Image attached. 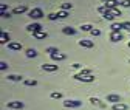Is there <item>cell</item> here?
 I'll return each mask as SVG.
<instances>
[{
    "instance_id": "obj_16",
    "label": "cell",
    "mask_w": 130,
    "mask_h": 110,
    "mask_svg": "<svg viewBox=\"0 0 130 110\" xmlns=\"http://www.w3.org/2000/svg\"><path fill=\"white\" fill-rule=\"evenodd\" d=\"M65 57H67V54H63V53H60V51L51 54V59H53V60H65Z\"/></svg>"
},
{
    "instance_id": "obj_6",
    "label": "cell",
    "mask_w": 130,
    "mask_h": 110,
    "mask_svg": "<svg viewBox=\"0 0 130 110\" xmlns=\"http://www.w3.org/2000/svg\"><path fill=\"white\" fill-rule=\"evenodd\" d=\"M42 70H43V71L53 73V71H57V70H59V65H54V64H43V65H42Z\"/></svg>"
},
{
    "instance_id": "obj_41",
    "label": "cell",
    "mask_w": 130,
    "mask_h": 110,
    "mask_svg": "<svg viewBox=\"0 0 130 110\" xmlns=\"http://www.w3.org/2000/svg\"><path fill=\"white\" fill-rule=\"evenodd\" d=\"M128 62H130V59H128Z\"/></svg>"
},
{
    "instance_id": "obj_32",
    "label": "cell",
    "mask_w": 130,
    "mask_h": 110,
    "mask_svg": "<svg viewBox=\"0 0 130 110\" xmlns=\"http://www.w3.org/2000/svg\"><path fill=\"white\" fill-rule=\"evenodd\" d=\"M121 6H125V8H130V0H122V2H119Z\"/></svg>"
},
{
    "instance_id": "obj_3",
    "label": "cell",
    "mask_w": 130,
    "mask_h": 110,
    "mask_svg": "<svg viewBox=\"0 0 130 110\" xmlns=\"http://www.w3.org/2000/svg\"><path fill=\"white\" fill-rule=\"evenodd\" d=\"M42 28H43V26H42L40 23H29V25L26 26V31H29V33H37V31H43Z\"/></svg>"
},
{
    "instance_id": "obj_14",
    "label": "cell",
    "mask_w": 130,
    "mask_h": 110,
    "mask_svg": "<svg viewBox=\"0 0 130 110\" xmlns=\"http://www.w3.org/2000/svg\"><path fill=\"white\" fill-rule=\"evenodd\" d=\"M0 42H2V43H9L11 42V36L6 33V31H2V34H0Z\"/></svg>"
},
{
    "instance_id": "obj_23",
    "label": "cell",
    "mask_w": 130,
    "mask_h": 110,
    "mask_svg": "<svg viewBox=\"0 0 130 110\" xmlns=\"http://www.w3.org/2000/svg\"><path fill=\"white\" fill-rule=\"evenodd\" d=\"M79 76H88V74H91V70L90 68H82L80 70V73H77Z\"/></svg>"
},
{
    "instance_id": "obj_40",
    "label": "cell",
    "mask_w": 130,
    "mask_h": 110,
    "mask_svg": "<svg viewBox=\"0 0 130 110\" xmlns=\"http://www.w3.org/2000/svg\"><path fill=\"white\" fill-rule=\"evenodd\" d=\"M128 46H130V42H128Z\"/></svg>"
},
{
    "instance_id": "obj_9",
    "label": "cell",
    "mask_w": 130,
    "mask_h": 110,
    "mask_svg": "<svg viewBox=\"0 0 130 110\" xmlns=\"http://www.w3.org/2000/svg\"><path fill=\"white\" fill-rule=\"evenodd\" d=\"M104 6L107 9H113V8L119 6V2H118V0H108V2H104Z\"/></svg>"
},
{
    "instance_id": "obj_26",
    "label": "cell",
    "mask_w": 130,
    "mask_h": 110,
    "mask_svg": "<svg viewBox=\"0 0 130 110\" xmlns=\"http://www.w3.org/2000/svg\"><path fill=\"white\" fill-rule=\"evenodd\" d=\"M59 50L56 48V46H48V48H46V53H50V56L51 54H54V53H57Z\"/></svg>"
},
{
    "instance_id": "obj_12",
    "label": "cell",
    "mask_w": 130,
    "mask_h": 110,
    "mask_svg": "<svg viewBox=\"0 0 130 110\" xmlns=\"http://www.w3.org/2000/svg\"><path fill=\"white\" fill-rule=\"evenodd\" d=\"M107 102L118 104V102H121V96L119 95H107Z\"/></svg>"
},
{
    "instance_id": "obj_24",
    "label": "cell",
    "mask_w": 130,
    "mask_h": 110,
    "mask_svg": "<svg viewBox=\"0 0 130 110\" xmlns=\"http://www.w3.org/2000/svg\"><path fill=\"white\" fill-rule=\"evenodd\" d=\"M25 85L34 87V85H37V81H36V79H26V81H25Z\"/></svg>"
},
{
    "instance_id": "obj_38",
    "label": "cell",
    "mask_w": 130,
    "mask_h": 110,
    "mask_svg": "<svg viewBox=\"0 0 130 110\" xmlns=\"http://www.w3.org/2000/svg\"><path fill=\"white\" fill-rule=\"evenodd\" d=\"M2 17H5V19H6V17H11V14H9V12H2Z\"/></svg>"
},
{
    "instance_id": "obj_31",
    "label": "cell",
    "mask_w": 130,
    "mask_h": 110,
    "mask_svg": "<svg viewBox=\"0 0 130 110\" xmlns=\"http://www.w3.org/2000/svg\"><path fill=\"white\" fill-rule=\"evenodd\" d=\"M48 19L50 20H57L59 17H57V12H51V14H48Z\"/></svg>"
},
{
    "instance_id": "obj_34",
    "label": "cell",
    "mask_w": 130,
    "mask_h": 110,
    "mask_svg": "<svg viewBox=\"0 0 130 110\" xmlns=\"http://www.w3.org/2000/svg\"><path fill=\"white\" fill-rule=\"evenodd\" d=\"M6 9H8V5H6V3H2V5H0V11H2V12H6Z\"/></svg>"
},
{
    "instance_id": "obj_10",
    "label": "cell",
    "mask_w": 130,
    "mask_h": 110,
    "mask_svg": "<svg viewBox=\"0 0 130 110\" xmlns=\"http://www.w3.org/2000/svg\"><path fill=\"white\" fill-rule=\"evenodd\" d=\"M110 28H111V33H121V29H124L122 23H118V22H113Z\"/></svg>"
},
{
    "instance_id": "obj_4",
    "label": "cell",
    "mask_w": 130,
    "mask_h": 110,
    "mask_svg": "<svg viewBox=\"0 0 130 110\" xmlns=\"http://www.w3.org/2000/svg\"><path fill=\"white\" fill-rule=\"evenodd\" d=\"M76 81H82V82H93L94 81V76L93 74H88V76H79V74H74L73 76Z\"/></svg>"
},
{
    "instance_id": "obj_17",
    "label": "cell",
    "mask_w": 130,
    "mask_h": 110,
    "mask_svg": "<svg viewBox=\"0 0 130 110\" xmlns=\"http://www.w3.org/2000/svg\"><path fill=\"white\" fill-rule=\"evenodd\" d=\"M102 15H104V19H105V20H110V22H113V20H115V17H116V15L113 14L110 9H107V11H105Z\"/></svg>"
},
{
    "instance_id": "obj_1",
    "label": "cell",
    "mask_w": 130,
    "mask_h": 110,
    "mask_svg": "<svg viewBox=\"0 0 130 110\" xmlns=\"http://www.w3.org/2000/svg\"><path fill=\"white\" fill-rule=\"evenodd\" d=\"M28 17L34 19V20L42 19V17H43V11H42L40 8H32V9H29V11H28Z\"/></svg>"
},
{
    "instance_id": "obj_25",
    "label": "cell",
    "mask_w": 130,
    "mask_h": 110,
    "mask_svg": "<svg viewBox=\"0 0 130 110\" xmlns=\"http://www.w3.org/2000/svg\"><path fill=\"white\" fill-rule=\"evenodd\" d=\"M67 15H68V11H57V17L59 19H65V17H67Z\"/></svg>"
},
{
    "instance_id": "obj_28",
    "label": "cell",
    "mask_w": 130,
    "mask_h": 110,
    "mask_svg": "<svg viewBox=\"0 0 130 110\" xmlns=\"http://www.w3.org/2000/svg\"><path fill=\"white\" fill-rule=\"evenodd\" d=\"M51 98H53V99H60V98H62V93H60V91H53V93H51Z\"/></svg>"
},
{
    "instance_id": "obj_2",
    "label": "cell",
    "mask_w": 130,
    "mask_h": 110,
    "mask_svg": "<svg viewBox=\"0 0 130 110\" xmlns=\"http://www.w3.org/2000/svg\"><path fill=\"white\" fill-rule=\"evenodd\" d=\"M82 105V102L77 99H65L63 101V107H70V108H77Z\"/></svg>"
},
{
    "instance_id": "obj_8",
    "label": "cell",
    "mask_w": 130,
    "mask_h": 110,
    "mask_svg": "<svg viewBox=\"0 0 130 110\" xmlns=\"http://www.w3.org/2000/svg\"><path fill=\"white\" fill-rule=\"evenodd\" d=\"M79 45L84 46V48H93V46H94V42H93V40H88V39H80V40H79Z\"/></svg>"
},
{
    "instance_id": "obj_37",
    "label": "cell",
    "mask_w": 130,
    "mask_h": 110,
    "mask_svg": "<svg viewBox=\"0 0 130 110\" xmlns=\"http://www.w3.org/2000/svg\"><path fill=\"white\" fill-rule=\"evenodd\" d=\"M122 26H124V29H128V31H130V22H124Z\"/></svg>"
},
{
    "instance_id": "obj_21",
    "label": "cell",
    "mask_w": 130,
    "mask_h": 110,
    "mask_svg": "<svg viewBox=\"0 0 130 110\" xmlns=\"http://www.w3.org/2000/svg\"><path fill=\"white\" fill-rule=\"evenodd\" d=\"M128 105L127 104H122V102H118V104H113V110H127Z\"/></svg>"
},
{
    "instance_id": "obj_20",
    "label": "cell",
    "mask_w": 130,
    "mask_h": 110,
    "mask_svg": "<svg viewBox=\"0 0 130 110\" xmlns=\"http://www.w3.org/2000/svg\"><path fill=\"white\" fill-rule=\"evenodd\" d=\"M32 36H34L36 39H46L48 33H46V31H37V33H32Z\"/></svg>"
},
{
    "instance_id": "obj_27",
    "label": "cell",
    "mask_w": 130,
    "mask_h": 110,
    "mask_svg": "<svg viewBox=\"0 0 130 110\" xmlns=\"http://www.w3.org/2000/svg\"><path fill=\"white\" fill-rule=\"evenodd\" d=\"M80 29H82V31H88V33H90V31L93 29V26H91L90 23H85V25H82V26H80Z\"/></svg>"
},
{
    "instance_id": "obj_22",
    "label": "cell",
    "mask_w": 130,
    "mask_h": 110,
    "mask_svg": "<svg viewBox=\"0 0 130 110\" xmlns=\"http://www.w3.org/2000/svg\"><path fill=\"white\" fill-rule=\"evenodd\" d=\"M37 56V51L34 48H28L26 50V57H36Z\"/></svg>"
},
{
    "instance_id": "obj_19",
    "label": "cell",
    "mask_w": 130,
    "mask_h": 110,
    "mask_svg": "<svg viewBox=\"0 0 130 110\" xmlns=\"http://www.w3.org/2000/svg\"><path fill=\"white\" fill-rule=\"evenodd\" d=\"M62 33L68 34V36H73V34H76V29L71 28V26H65V28H62Z\"/></svg>"
},
{
    "instance_id": "obj_18",
    "label": "cell",
    "mask_w": 130,
    "mask_h": 110,
    "mask_svg": "<svg viewBox=\"0 0 130 110\" xmlns=\"http://www.w3.org/2000/svg\"><path fill=\"white\" fill-rule=\"evenodd\" d=\"M6 79H8V81H12V82H19V81L23 79V77L19 76V74H8V76H6Z\"/></svg>"
},
{
    "instance_id": "obj_7",
    "label": "cell",
    "mask_w": 130,
    "mask_h": 110,
    "mask_svg": "<svg viewBox=\"0 0 130 110\" xmlns=\"http://www.w3.org/2000/svg\"><path fill=\"white\" fill-rule=\"evenodd\" d=\"M8 50H11V51H20L22 50V43L20 42H9L8 43Z\"/></svg>"
},
{
    "instance_id": "obj_39",
    "label": "cell",
    "mask_w": 130,
    "mask_h": 110,
    "mask_svg": "<svg viewBox=\"0 0 130 110\" xmlns=\"http://www.w3.org/2000/svg\"><path fill=\"white\" fill-rule=\"evenodd\" d=\"M102 2H108V0H102Z\"/></svg>"
},
{
    "instance_id": "obj_33",
    "label": "cell",
    "mask_w": 130,
    "mask_h": 110,
    "mask_svg": "<svg viewBox=\"0 0 130 110\" xmlns=\"http://www.w3.org/2000/svg\"><path fill=\"white\" fill-rule=\"evenodd\" d=\"M8 67H9V65L6 64V62H3V60H2V62H0V70H2V71H3V70H6Z\"/></svg>"
},
{
    "instance_id": "obj_5",
    "label": "cell",
    "mask_w": 130,
    "mask_h": 110,
    "mask_svg": "<svg viewBox=\"0 0 130 110\" xmlns=\"http://www.w3.org/2000/svg\"><path fill=\"white\" fill-rule=\"evenodd\" d=\"M6 107L8 108H14V110H20V108H23V102H20V101H11V102H6Z\"/></svg>"
},
{
    "instance_id": "obj_13",
    "label": "cell",
    "mask_w": 130,
    "mask_h": 110,
    "mask_svg": "<svg viewBox=\"0 0 130 110\" xmlns=\"http://www.w3.org/2000/svg\"><path fill=\"white\" fill-rule=\"evenodd\" d=\"M90 102H91L93 105H98L99 108H105V107H107V104H104L102 101H99L98 98H90Z\"/></svg>"
},
{
    "instance_id": "obj_36",
    "label": "cell",
    "mask_w": 130,
    "mask_h": 110,
    "mask_svg": "<svg viewBox=\"0 0 130 110\" xmlns=\"http://www.w3.org/2000/svg\"><path fill=\"white\" fill-rule=\"evenodd\" d=\"M71 67H73L74 70H79V68H82V65H80V64H77V62H74V64H73Z\"/></svg>"
},
{
    "instance_id": "obj_35",
    "label": "cell",
    "mask_w": 130,
    "mask_h": 110,
    "mask_svg": "<svg viewBox=\"0 0 130 110\" xmlns=\"http://www.w3.org/2000/svg\"><path fill=\"white\" fill-rule=\"evenodd\" d=\"M110 11H111L113 14H115V15H122V14H121V11H119L118 8H113V9H110Z\"/></svg>"
},
{
    "instance_id": "obj_29",
    "label": "cell",
    "mask_w": 130,
    "mask_h": 110,
    "mask_svg": "<svg viewBox=\"0 0 130 110\" xmlns=\"http://www.w3.org/2000/svg\"><path fill=\"white\" fill-rule=\"evenodd\" d=\"M90 34H91V36H94V37H98V36H101V31L98 29V28H93V29L90 31Z\"/></svg>"
},
{
    "instance_id": "obj_15",
    "label": "cell",
    "mask_w": 130,
    "mask_h": 110,
    "mask_svg": "<svg viewBox=\"0 0 130 110\" xmlns=\"http://www.w3.org/2000/svg\"><path fill=\"white\" fill-rule=\"evenodd\" d=\"M110 40L111 42H121L122 40V34L121 33H110Z\"/></svg>"
},
{
    "instance_id": "obj_11",
    "label": "cell",
    "mask_w": 130,
    "mask_h": 110,
    "mask_svg": "<svg viewBox=\"0 0 130 110\" xmlns=\"http://www.w3.org/2000/svg\"><path fill=\"white\" fill-rule=\"evenodd\" d=\"M26 11H28V8H26L25 5H20V6H15V8L12 9V14L19 15V14H23V12H26Z\"/></svg>"
},
{
    "instance_id": "obj_30",
    "label": "cell",
    "mask_w": 130,
    "mask_h": 110,
    "mask_svg": "<svg viewBox=\"0 0 130 110\" xmlns=\"http://www.w3.org/2000/svg\"><path fill=\"white\" fill-rule=\"evenodd\" d=\"M60 8H62V11H68V9H71V3H62Z\"/></svg>"
}]
</instances>
